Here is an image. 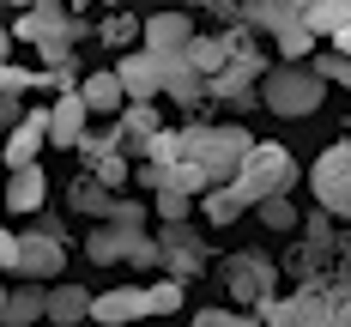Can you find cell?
Wrapping results in <instances>:
<instances>
[{"label": "cell", "mask_w": 351, "mask_h": 327, "mask_svg": "<svg viewBox=\"0 0 351 327\" xmlns=\"http://www.w3.org/2000/svg\"><path fill=\"white\" fill-rule=\"evenodd\" d=\"M309 73H315L321 85H346V79H351V61H346V49H333V55H315V61H309Z\"/></svg>", "instance_id": "4316f807"}, {"label": "cell", "mask_w": 351, "mask_h": 327, "mask_svg": "<svg viewBox=\"0 0 351 327\" xmlns=\"http://www.w3.org/2000/svg\"><path fill=\"white\" fill-rule=\"evenodd\" d=\"M261 206V224L267 230H297V206H291V194H267V200H254Z\"/></svg>", "instance_id": "484cf974"}, {"label": "cell", "mask_w": 351, "mask_h": 327, "mask_svg": "<svg viewBox=\"0 0 351 327\" xmlns=\"http://www.w3.org/2000/svg\"><path fill=\"white\" fill-rule=\"evenodd\" d=\"M67 6H91V0H67Z\"/></svg>", "instance_id": "f35d334b"}, {"label": "cell", "mask_w": 351, "mask_h": 327, "mask_svg": "<svg viewBox=\"0 0 351 327\" xmlns=\"http://www.w3.org/2000/svg\"><path fill=\"white\" fill-rule=\"evenodd\" d=\"M67 267V249H61V230H25L19 237V249H12V273L19 279H55Z\"/></svg>", "instance_id": "30bf717a"}, {"label": "cell", "mask_w": 351, "mask_h": 327, "mask_svg": "<svg viewBox=\"0 0 351 327\" xmlns=\"http://www.w3.org/2000/svg\"><path fill=\"white\" fill-rule=\"evenodd\" d=\"M85 309H91V291H79V285H55V291H43V322H55V327L85 322Z\"/></svg>", "instance_id": "ac0fdd59"}, {"label": "cell", "mask_w": 351, "mask_h": 327, "mask_svg": "<svg viewBox=\"0 0 351 327\" xmlns=\"http://www.w3.org/2000/svg\"><path fill=\"white\" fill-rule=\"evenodd\" d=\"M194 6H206V12H218V19H237V0H194Z\"/></svg>", "instance_id": "d6a6232c"}, {"label": "cell", "mask_w": 351, "mask_h": 327, "mask_svg": "<svg viewBox=\"0 0 351 327\" xmlns=\"http://www.w3.org/2000/svg\"><path fill=\"white\" fill-rule=\"evenodd\" d=\"M79 134H85V104H79V91H67V97H55V109H49V145L73 152Z\"/></svg>", "instance_id": "e0dca14e"}, {"label": "cell", "mask_w": 351, "mask_h": 327, "mask_svg": "<svg viewBox=\"0 0 351 327\" xmlns=\"http://www.w3.org/2000/svg\"><path fill=\"white\" fill-rule=\"evenodd\" d=\"M12 249H19V237H12V230L0 224V267H12Z\"/></svg>", "instance_id": "836d02e7"}, {"label": "cell", "mask_w": 351, "mask_h": 327, "mask_svg": "<svg viewBox=\"0 0 351 327\" xmlns=\"http://www.w3.org/2000/svg\"><path fill=\"white\" fill-rule=\"evenodd\" d=\"M224 285H230V297L243 303V315H254V309L279 291V267H273L267 254H254V249L230 254V261H224Z\"/></svg>", "instance_id": "ba28073f"}, {"label": "cell", "mask_w": 351, "mask_h": 327, "mask_svg": "<svg viewBox=\"0 0 351 327\" xmlns=\"http://www.w3.org/2000/svg\"><path fill=\"white\" fill-rule=\"evenodd\" d=\"M25 322H43V279L6 291V322L0 327H25Z\"/></svg>", "instance_id": "603a6c76"}, {"label": "cell", "mask_w": 351, "mask_h": 327, "mask_svg": "<svg viewBox=\"0 0 351 327\" xmlns=\"http://www.w3.org/2000/svg\"><path fill=\"white\" fill-rule=\"evenodd\" d=\"M303 25V0H254V31H291Z\"/></svg>", "instance_id": "cb8c5ba5"}, {"label": "cell", "mask_w": 351, "mask_h": 327, "mask_svg": "<svg viewBox=\"0 0 351 327\" xmlns=\"http://www.w3.org/2000/svg\"><path fill=\"white\" fill-rule=\"evenodd\" d=\"M152 243H158V267H170L176 279H194L206 267V243H200V230L188 218H164V230Z\"/></svg>", "instance_id": "9c48e42d"}, {"label": "cell", "mask_w": 351, "mask_h": 327, "mask_svg": "<svg viewBox=\"0 0 351 327\" xmlns=\"http://www.w3.org/2000/svg\"><path fill=\"white\" fill-rule=\"evenodd\" d=\"M158 55V91L170 97V104H182V109H194L206 91H200V73L188 67V55L182 49H152Z\"/></svg>", "instance_id": "4fadbf2b"}, {"label": "cell", "mask_w": 351, "mask_h": 327, "mask_svg": "<svg viewBox=\"0 0 351 327\" xmlns=\"http://www.w3.org/2000/svg\"><path fill=\"white\" fill-rule=\"evenodd\" d=\"M182 309V279H158V285H128V291H109V297H91V322H140V315H176Z\"/></svg>", "instance_id": "5b68a950"}, {"label": "cell", "mask_w": 351, "mask_h": 327, "mask_svg": "<svg viewBox=\"0 0 351 327\" xmlns=\"http://www.w3.org/2000/svg\"><path fill=\"white\" fill-rule=\"evenodd\" d=\"M79 213H91V218H115V213H134L140 200H109V188L97 176H85V182H73V194H67Z\"/></svg>", "instance_id": "ffe728a7"}, {"label": "cell", "mask_w": 351, "mask_h": 327, "mask_svg": "<svg viewBox=\"0 0 351 327\" xmlns=\"http://www.w3.org/2000/svg\"><path fill=\"white\" fill-rule=\"evenodd\" d=\"M145 49H182L188 36H194V25L182 19V12H158V19H145Z\"/></svg>", "instance_id": "7402d4cb"}, {"label": "cell", "mask_w": 351, "mask_h": 327, "mask_svg": "<svg viewBox=\"0 0 351 327\" xmlns=\"http://www.w3.org/2000/svg\"><path fill=\"white\" fill-rule=\"evenodd\" d=\"M0 322H6V285H0Z\"/></svg>", "instance_id": "8d00e7d4"}, {"label": "cell", "mask_w": 351, "mask_h": 327, "mask_svg": "<svg viewBox=\"0 0 351 327\" xmlns=\"http://www.w3.org/2000/svg\"><path fill=\"white\" fill-rule=\"evenodd\" d=\"M303 25H309L315 36L351 31V0H303Z\"/></svg>", "instance_id": "44dd1931"}, {"label": "cell", "mask_w": 351, "mask_h": 327, "mask_svg": "<svg viewBox=\"0 0 351 327\" xmlns=\"http://www.w3.org/2000/svg\"><path fill=\"white\" fill-rule=\"evenodd\" d=\"M109 43V49H121V43H134V36H140V25H134V19H128V12H115V19H104V31H97Z\"/></svg>", "instance_id": "f546056e"}, {"label": "cell", "mask_w": 351, "mask_h": 327, "mask_svg": "<svg viewBox=\"0 0 351 327\" xmlns=\"http://www.w3.org/2000/svg\"><path fill=\"white\" fill-rule=\"evenodd\" d=\"M0 85H31V73H19L12 61H0Z\"/></svg>", "instance_id": "e575fe53"}, {"label": "cell", "mask_w": 351, "mask_h": 327, "mask_svg": "<svg viewBox=\"0 0 351 327\" xmlns=\"http://www.w3.org/2000/svg\"><path fill=\"white\" fill-rule=\"evenodd\" d=\"M6 6H31V0H6Z\"/></svg>", "instance_id": "74e56055"}, {"label": "cell", "mask_w": 351, "mask_h": 327, "mask_svg": "<svg viewBox=\"0 0 351 327\" xmlns=\"http://www.w3.org/2000/svg\"><path fill=\"white\" fill-rule=\"evenodd\" d=\"M230 188H237L243 206L267 200V194H291V188H297V158H291L279 140H248V152H243V164H237V176H230Z\"/></svg>", "instance_id": "3957f363"}, {"label": "cell", "mask_w": 351, "mask_h": 327, "mask_svg": "<svg viewBox=\"0 0 351 327\" xmlns=\"http://www.w3.org/2000/svg\"><path fill=\"white\" fill-rule=\"evenodd\" d=\"M230 322H243L237 309H200V327H230Z\"/></svg>", "instance_id": "1f68e13d"}, {"label": "cell", "mask_w": 351, "mask_h": 327, "mask_svg": "<svg viewBox=\"0 0 351 327\" xmlns=\"http://www.w3.org/2000/svg\"><path fill=\"white\" fill-rule=\"evenodd\" d=\"M261 67H248V61H224L218 73H206L200 79V91L206 97H218V104H230V109H243V104H261Z\"/></svg>", "instance_id": "7c38bea8"}, {"label": "cell", "mask_w": 351, "mask_h": 327, "mask_svg": "<svg viewBox=\"0 0 351 327\" xmlns=\"http://www.w3.org/2000/svg\"><path fill=\"white\" fill-rule=\"evenodd\" d=\"M152 206H158V218H188L194 194H182V188H158V194H152Z\"/></svg>", "instance_id": "f1b7e54d"}, {"label": "cell", "mask_w": 351, "mask_h": 327, "mask_svg": "<svg viewBox=\"0 0 351 327\" xmlns=\"http://www.w3.org/2000/svg\"><path fill=\"white\" fill-rule=\"evenodd\" d=\"M43 194H49L43 170H36V164H12V182L0 188V213H36Z\"/></svg>", "instance_id": "2e32d148"}, {"label": "cell", "mask_w": 351, "mask_h": 327, "mask_svg": "<svg viewBox=\"0 0 351 327\" xmlns=\"http://www.w3.org/2000/svg\"><path fill=\"white\" fill-rule=\"evenodd\" d=\"M333 249H346V243L333 237V218L315 213V218H303V249H291V254H285V267H291L297 279H309V273H321V261H327Z\"/></svg>", "instance_id": "8fae6325"}, {"label": "cell", "mask_w": 351, "mask_h": 327, "mask_svg": "<svg viewBox=\"0 0 351 327\" xmlns=\"http://www.w3.org/2000/svg\"><path fill=\"white\" fill-rule=\"evenodd\" d=\"M6 55H12V36H6V31H0V61H6Z\"/></svg>", "instance_id": "d590c367"}, {"label": "cell", "mask_w": 351, "mask_h": 327, "mask_svg": "<svg viewBox=\"0 0 351 327\" xmlns=\"http://www.w3.org/2000/svg\"><path fill=\"white\" fill-rule=\"evenodd\" d=\"M176 152L200 170V182L206 188H218V182H230L237 176V164H243V152H248V128H182L176 134Z\"/></svg>", "instance_id": "7a4b0ae2"}, {"label": "cell", "mask_w": 351, "mask_h": 327, "mask_svg": "<svg viewBox=\"0 0 351 327\" xmlns=\"http://www.w3.org/2000/svg\"><path fill=\"white\" fill-rule=\"evenodd\" d=\"M25 91H31V85H0V128H12V121L25 115Z\"/></svg>", "instance_id": "4dcf8cb0"}, {"label": "cell", "mask_w": 351, "mask_h": 327, "mask_svg": "<svg viewBox=\"0 0 351 327\" xmlns=\"http://www.w3.org/2000/svg\"><path fill=\"white\" fill-rule=\"evenodd\" d=\"M182 55H188V67L200 73V79L224 67V43H218V36H188V43H182Z\"/></svg>", "instance_id": "d4e9b609"}, {"label": "cell", "mask_w": 351, "mask_h": 327, "mask_svg": "<svg viewBox=\"0 0 351 327\" xmlns=\"http://www.w3.org/2000/svg\"><path fill=\"white\" fill-rule=\"evenodd\" d=\"M351 315V291L346 279H303L297 285V297H267L261 309H254V322H273V327H297V322H321V327H339Z\"/></svg>", "instance_id": "6da1fadb"}, {"label": "cell", "mask_w": 351, "mask_h": 327, "mask_svg": "<svg viewBox=\"0 0 351 327\" xmlns=\"http://www.w3.org/2000/svg\"><path fill=\"white\" fill-rule=\"evenodd\" d=\"M279 55H291V61L315 55V31H309V25H291V31H279Z\"/></svg>", "instance_id": "83f0119b"}, {"label": "cell", "mask_w": 351, "mask_h": 327, "mask_svg": "<svg viewBox=\"0 0 351 327\" xmlns=\"http://www.w3.org/2000/svg\"><path fill=\"white\" fill-rule=\"evenodd\" d=\"M309 188H315V206L327 218H351V145H327L309 170Z\"/></svg>", "instance_id": "52a82bcc"}, {"label": "cell", "mask_w": 351, "mask_h": 327, "mask_svg": "<svg viewBox=\"0 0 351 327\" xmlns=\"http://www.w3.org/2000/svg\"><path fill=\"white\" fill-rule=\"evenodd\" d=\"M49 145V109H25L12 128H6V164H36V152Z\"/></svg>", "instance_id": "5bb4252c"}, {"label": "cell", "mask_w": 351, "mask_h": 327, "mask_svg": "<svg viewBox=\"0 0 351 327\" xmlns=\"http://www.w3.org/2000/svg\"><path fill=\"white\" fill-rule=\"evenodd\" d=\"M79 104H85V115H115V109L128 104V97H121V79H115V67H109V73H91V79H79Z\"/></svg>", "instance_id": "d6986e66"}, {"label": "cell", "mask_w": 351, "mask_h": 327, "mask_svg": "<svg viewBox=\"0 0 351 327\" xmlns=\"http://www.w3.org/2000/svg\"><path fill=\"white\" fill-rule=\"evenodd\" d=\"M19 36L43 49V61L55 67V61H67V49L85 36V25L67 12V0H31L25 6V19H19Z\"/></svg>", "instance_id": "8992f818"}, {"label": "cell", "mask_w": 351, "mask_h": 327, "mask_svg": "<svg viewBox=\"0 0 351 327\" xmlns=\"http://www.w3.org/2000/svg\"><path fill=\"white\" fill-rule=\"evenodd\" d=\"M115 79H121V97H128V104H152V97H158V55H152V49L121 55Z\"/></svg>", "instance_id": "9a60e30c"}, {"label": "cell", "mask_w": 351, "mask_h": 327, "mask_svg": "<svg viewBox=\"0 0 351 327\" xmlns=\"http://www.w3.org/2000/svg\"><path fill=\"white\" fill-rule=\"evenodd\" d=\"M254 91H261V104L273 109V115H285V121H303V115H315V109L327 104V85H321L303 61H291V67H267Z\"/></svg>", "instance_id": "277c9868"}]
</instances>
